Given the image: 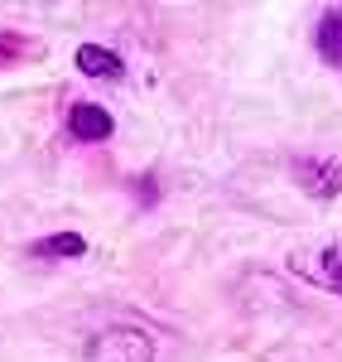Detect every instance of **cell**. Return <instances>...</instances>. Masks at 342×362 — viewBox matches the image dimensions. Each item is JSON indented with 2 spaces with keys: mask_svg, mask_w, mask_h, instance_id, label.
<instances>
[{
  "mask_svg": "<svg viewBox=\"0 0 342 362\" xmlns=\"http://www.w3.org/2000/svg\"><path fill=\"white\" fill-rule=\"evenodd\" d=\"M87 358L92 362H154V348L135 329H106V334L92 338Z\"/></svg>",
  "mask_w": 342,
  "mask_h": 362,
  "instance_id": "1",
  "label": "cell"
},
{
  "mask_svg": "<svg viewBox=\"0 0 342 362\" xmlns=\"http://www.w3.org/2000/svg\"><path fill=\"white\" fill-rule=\"evenodd\" d=\"M116 131V121L106 107H97V102H78L73 112H68V136L78 140H106Z\"/></svg>",
  "mask_w": 342,
  "mask_h": 362,
  "instance_id": "2",
  "label": "cell"
},
{
  "mask_svg": "<svg viewBox=\"0 0 342 362\" xmlns=\"http://www.w3.org/2000/svg\"><path fill=\"white\" fill-rule=\"evenodd\" d=\"M318 54L328 58L333 68H342V5L338 10H323V20H318Z\"/></svg>",
  "mask_w": 342,
  "mask_h": 362,
  "instance_id": "3",
  "label": "cell"
},
{
  "mask_svg": "<svg viewBox=\"0 0 342 362\" xmlns=\"http://www.w3.org/2000/svg\"><path fill=\"white\" fill-rule=\"evenodd\" d=\"M299 271H309L318 285H328V290H338V295H342V247H323L314 256V266L299 261Z\"/></svg>",
  "mask_w": 342,
  "mask_h": 362,
  "instance_id": "4",
  "label": "cell"
},
{
  "mask_svg": "<svg viewBox=\"0 0 342 362\" xmlns=\"http://www.w3.org/2000/svg\"><path fill=\"white\" fill-rule=\"evenodd\" d=\"M78 68H83L87 78H121L126 68H121V58L111 49H97V44H83L78 49Z\"/></svg>",
  "mask_w": 342,
  "mask_h": 362,
  "instance_id": "5",
  "label": "cell"
},
{
  "mask_svg": "<svg viewBox=\"0 0 342 362\" xmlns=\"http://www.w3.org/2000/svg\"><path fill=\"white\" fill-rule=\"evenodd\" d=\"M34 251H39V256H83L87 242L78 237V232H58V237H44V242H34Z\"/></svg>",
  "mask_w": 342,
  "mask_h": 362,
  "instance_id": "6",
  "label": "cell"
}]
</instances>
